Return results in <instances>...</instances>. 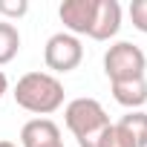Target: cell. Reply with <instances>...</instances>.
<instances>
[{
  "label": "cell",
  "instance_id": "obj_1",
  "mask_svg": "<svg viewBox=\"0 0 147 147\" xmlns=\"http://www.w3.org/2000/svg\"><path fill=\"white\" fill-rule=\"evenodd\" d=\"M15 101L38 115H49L63 104V84L49 72H26L15 87Z\"/></svg>",
  "mask_w": 147,
  "mask_h": 147
},
{
  "label": "cell",
  "instance_id": "obj_2",
  "mask_svg": "<svg viewBox=\"0 0 147 147\" xmlns=\"http://www.w3.org/2000/svg\"><path fill=\"white\" fill-rule=\"evenodd\" d=\"M66 127L75 133L81 147H98L104 130L110 127V115L107 110L95 101V98H75L66 104Z\"/></svg>",
  "mask_w": 147,
  "mask_h": 147
},
{
  "label": "cell",
  "instance_id": "obj_3",
  "mask_svg": "<svg viewBox=\"0 0 147 147\" xmlns=\"http://www.w3.org/2000/svg\"><path fill=\"white\" fill-rule=\"evenodd\" d=\"M144 66H147V58L144 52L130 43V40H118L107 49L104 55V72H107V78L110 84L115 81H130V78H141L144 75Z\"/></svg>",
  "mask_w": 147,
  "mask_h": 147
},
{
  "label": "cell",
  "instance_id": "obj_4",
  "mask_svg": "<svg viewBox=\"0 0 147 147\" xmlns=\"http://www.w3.org/2000/svg\"><path fill=\"white\" fill-rule=\"evenodd\" d=\"M84 58V49H81V40L69 32H55L49 40H46V49H43V61L49 69L55 72H69L75 69Z\"/></svg>",
  "mask_w": 147,
  "mask_h": 147
},
{
  "label": "cell",
  "instance_id": "obj_5",
  "mask_svg": "<svg viewBox=\"0 0 147 147\" xmlns=\"http://www.w3.org/2000/svg\"><path fill=\"white\" fill-rule=\"evenodd\" d=\"M95 12H98V0H63L58 15L63 20L66 29L72 32H87L92 29V20H95Z\"/></svg>",
  "mask_w": 147,
  "mask_h": 147
},
{
  "label": "cell",
  "instance_id": "obj_6",
  "mask_svg": "<svg viewBox=\"0 0 147 147\" xmlns=\"http://www.w3.org/2000/svg\"><path fill=\"white\" fill-rule=\"evenodd\" d=\"M118 26H121V6H118V0H98V12H95L90 38L107 40V38H113L118 32Z\"/></svg>",
  "mask_w": 147,
  "mask_h": 147
},
{
  "label": "cell",
  "instance_id": "obj_7",
  "mask_svg": "<svg viewBox=\"0 0 147 147\" xmlns=\"http://www.w3.org/2000/svg\"><path fill=\"white\" fill-rule=\"evenodd\" d=\"M20 141H23V147H43V144L61 141V130L52 118H32L23 124Z\"/></svg>",
  "mask_w": 147,
  "mask_h": 147
},
{
  "label": "cell",
  "instance_id": "obj_8",
  "mask_svg": "<svg viewBox=\"0 0 147 147\" xmlns=\"http://www.w3.org/2000/svg\"><path fill=\"white\" fill-rule=\"evenodd\" d=\"M113 98L124 107H141L147 101V78H130V81H115L113 84Z\"/></svg>",
  "mask_w": 147,
  "mask_h": 147
},
{
  "label": "cell",
  "instance_id": "obj_9",
  "mask_svg": "<svg viewBox=\"0 0 147 147\" xmlns=\"http://www.w3.org/2000/svg\"><path fill=\"white\" fill-rule=\"evenodd\" d=\"M118 127L136 141V147H147V113H141V110H130L127 115H121Z\"/></svg>",
  "mask_w": 147,
  "mask_h": 147
},
{
  "label": "cell",
  "instance_id": "obj_10",
  "mask_svg": "<svg viewBox=\"0 0 147 147\" xmlns=\"http://www.w3.org/2000/svg\"><path fill=\"white\" fill-rule=\"evenodd\" d=\"M20 49V35L9 20H0V63H9Z\"/></svg>",
  "mask_w": 147,
  "mask_h": 147
},
{
  "label": "cell",
  "instance_id": "obj_11",
  "mask_svg": "<svg viewBox=\"0 0 147 147\" xmlns=\"http://www.w3.org/2000/svg\"><path fill=\"white\" fill-rule=\"evenodd\" d=\"M98 147H136V141H133V138H130L118 124H110V127L104 130V136H101Z\"/></svg>",
  "mask_w": 147,
  "mask_h": 147
},
{
  "label": "cell",
  "instance_id": "obj_12",
  "mask_svg": "<svg viewBox=\"0 0 147 147\" xmlns=\"http://www.w3.org/2000/svg\"><path fill=\"white\" fill-rule=\"evenodd\" d=\"M130 18H133V26L147 32V0H133L130 3Z\"/></svg>",
  "mask_w": 147,
  "mask_h": 147
},
{
  "label": "cell",
  "instance_id": "obj_13",
  "mask_svg": "<svg viewBox=\"0 0 147 147\" xmlns=\"http://www.w3.org/2000/svg\"><path fill=\"white\" fill-rule=\"evenodd\" d=\"M29 9L26 0H0V15H9V18H20Z\"/></svg>",
  "mask_w": 147,
  "mask_h": 147
},
{
  "label": "cell",
  "instance_id": "obj_14",
  "mask_svg": "<svg viewBox=\"0 0 147 147\" xmlns=\"http://www.w3.org/2000/svg\"><path fill=\"white\" fill-rule=\"evenodd\" d=\"M6 87H9V81H6V75H3V72H0V95L6 92Z\"/></svg>",
  "mask_w": 147,
  "mask_h": 147
},
{
  "label": "cell",
  "instance_id": "obj_15",
  "mask_svg": "<svg viewBox=\"0 0 147 147\" xmlns=\"http://www.w3.org/2000/svg\"><path fill=\"white\" fill-rule=\"evenodd\" d=\"M43 147H63V141H52V144H43Z\"/></svg>",
  "mask_w": 147,
  "mask_h": 147
},
{
  "label": "cell",
  "instance_id": "obj_16",
  "mask_svg": "<svg viewBox=\"0 0 147 147\" xmlns=\"http://www.w3.org/2000/svg\"><path fill=\"white\" fill-rule=\"evenodd\" d=\"M0 147H15V144L12 141H0Z\"/></svg>",
  "mask_w": 147,
  "mask_h": 147
}]
</instances>
